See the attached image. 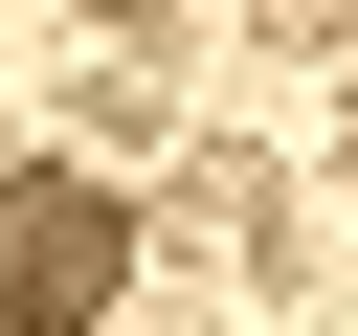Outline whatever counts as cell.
Wrapping results in <instances>:
<instances>
[{
    "label": "cell",
    "instance_id": "6da1fadb",
    "mask_svg": "<svg viewBox=\"0 0 358 336\" xmlns=\"http://www.w3.org/2000/svg\"><path fill=\"white\" fill-rule=\"evenodd\" d=\"M134 291V202L112 179H0V336H90Z\"/></svg>",
    "mask_w": 358,
    "mask_h": 336
}]
</instances>
